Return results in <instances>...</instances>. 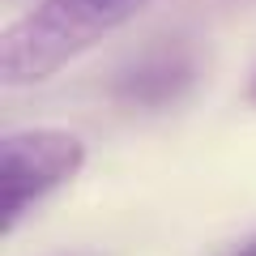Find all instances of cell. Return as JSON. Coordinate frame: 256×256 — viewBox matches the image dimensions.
Segmentation results:
<instances>
[{
	"label": "cell",
	"mask_w": 256,
	"mask_h": 256,
	"mask_svg": "<svg viewBox=\"0 0 256 256\" xmlns=\"http://www.w3.org/2000/svg\"><path fill=\"white\" fill-rule=\"evenodd\" d=\"M150 0H43L0 34V82L38 86L137 18Z\"/></svg>",
	"instance_id": "cell-1"
},
{
	"label": "cell",
	"mask_w": 256,
	"mask_h": 256,
	"mask_svg": "<svg viewBox=\"0 0 256 256\" xmlns=\"http://www.w3.org/2000/svg\"><path fill=\"white\" fill-rule=\"evenodd\" d=\"M86 166L82 137L64 128H22L0 141V214L4 235L18 230V222L56 188L73 184Z\"/></svg>",
	"instance_id": "cell-2"
},
{
	"label": "cell",
	"mask_w": 256,
	"mask_h": 256,
	"mask_svg": "<svg viewBox=\"0 0 256 256\" xmlns=\"http://www.w3.org/2000/svg\"><path fill=\"white\" fill-rule=\"evenodd\" d=\"M196 82V60L188 47L180 43H162L154 52H146L124 77H120V98L128 107H166L175 102L188 86Z\"/></svg>",
	"instance_id": "cell-3"
},
{
	"label": "cell",
	"mask_w": 256,
	"mask_h": 256,
	"mask_svg": "<svg viewBox=\"0 0 256 256\" xmlns=\"http://www.w3.org/2000/svg\"><path fill=\"white\" fill-rule=\"evenodd\" d=\"M230 256H256V239H248V244L239 248V252H230Z\"/></svg>",
	"instance_id": "cell-4"
},
{
	"label": "cell",
	"mask_w": 256,
	"mask_h": 256,
	"mask_svg": "<svg viewBox=\"0 0 256 256\" xmlns=\"http://www.w3.org/2000/svg\"><path fill=\"white\" fill-rule=\"evenodd\" d=\"M248 102L256 107V77H252V86H248Z\"/></svg>",
	"instance_id": "cell-5"
}]
</instances>
